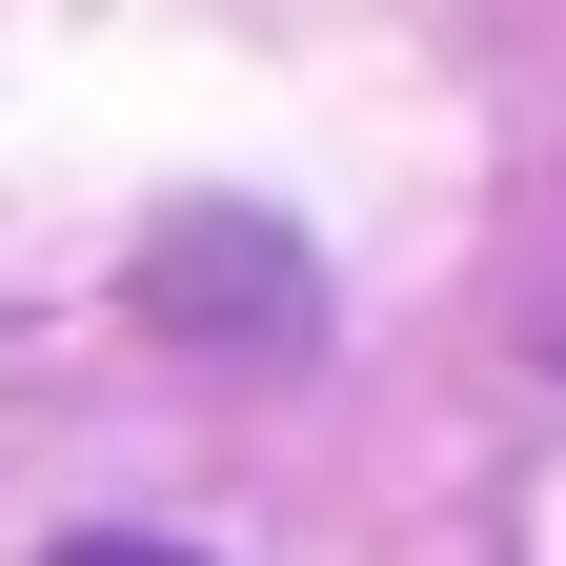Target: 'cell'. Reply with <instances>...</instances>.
<instances>
[{"label": "cell", "mask_w": 566, "mask_h": 566, "mask_svg": "<svg viewBox=\"0 0 566 566\" xmlns=\"http://www.w3.org/2000/svg\"><path fill=\"white\" fill-rule=\"evenodd\" d=\"M41 566H182V546H122V526H102V546H41Z\"/></svg>", "instance_id": "6da1fadb"}]
</instances>
